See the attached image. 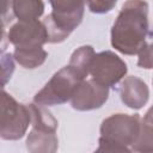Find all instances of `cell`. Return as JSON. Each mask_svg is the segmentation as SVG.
I'll list each match as a JSON object with an SVG mask.
<instances>
[{
	"label": "cell",
	"mask_w": 153,
	"mask_h": 153,
	"mask_svg": "<svg viewBox=\"0 0 153 153\" xmlns=\"http://www.w3.org/2000/svg\"><path fill=\"white\" fill-rule=\"evenodd\" d=\"M147 33L148 4L127 0L111 27V45L124 55H135L146 47Z\"/></svg>",
	"instance_id": "1"
},
{
	"label": "cell",
	"mask_w": 153,
	"mask_h": 153,
	"mask_svg": "<svg viewBox=\"0 0 153 153\" xmlns=\"http://www.w3.org/2000/svg\"><path fill=\"white\" fill-rule=\"evenodd\" d=\"M108 86L96 81L94 79H84L74 91L71 104L73 109L79 111H88L100 108L109 98Z\"/></svg>",
	"instance_id": "7"
},
{
	"label": "cell",
	"mask_w": 153,
	"mask_h": 153,
	"mask_svg": "<svg viewBox=\"0 0 153 153\" xmlns=\"http://www.w3.org/2000/svg\"><path fill=\"white\" fill-rule=\"evenodd\" d=\"M131 151L135 152H153V128L142 121L141 129L139 136L134 145L131 146Z\"/></svg>",
	"instance_id": "15"
},
{
	"label": "cell",
	"mask_w": 153,
	"mask_h": 153,
	"mask_svg": "<svg viewBox=\"0 0 153 153\" xmlns=\"http://www.w3.org/2000/svg\"><path fill=\"white\" fill-rule=\"evenodd\" d=\"M127 72V63L110 50L94 54L90 67L92 79L108 87L117 85L124 78Z\"/></svg>",
	"instance_id": "6"
},
{
	"label": "cell",
	"mask_w": 153,
	"mask_h": 153,
	"mask_svg": "<svg viewBox=\"0 0 153 153\" xmlns=\"http://www.w3.org/2000/svg\"><path fill=\"white\" fill-rule=\"evenodd\" d=\"M152 82H153V79H152Z\"/></svg>",
	"instance_id": "19"
},
{
	"label": "cell",
	"mask_w": 153,
	"mask_h": 153,
	"mask_svg": "<svg viewBox=\"0 0 153 153\" xmlns=\"http://www.w3.org/2000/svg\"><path fill=\"white\" fill-rule=\"evenodd\" d=\"M94 49L91 45H82L73 51L69 63L73 68H75L84 78L90 74V67L94 56Z\"/></svg>",
	"instance_id": "14"
},
{
	"label": "cell",
	"mask_w": 153,
	"mask_h": 153,
	"mask_svg": "<svg viewBox=\"0 0 153 153\" xmlns=\"http://www.w3.org/2000/svg\"><path fill=\"white\" fill-rule=\"evenodd\" d=\"M53 12L43 19L49 43L65 41L81 23L85 0H49Z\"/></svg>",
	"instance_id": "3"
},
{
	"label": "cell",
	"mask_w": 153,
	"mask_h": 153,
	"mask_svg": "<svg viewBox=\"0 0 153 153\" xmlns=\"http://www.w3.org/2000/svg\"><path fill=\"white\" fill-rule=\"evenodd\" d=\"M86 78H84L71 65L61 68L56 72L51 79L44 85V87L36 93L33 102L39 105H59L71 100L78 85Z\"/></svg>",
	"instance_id": "4"
},
{
	"label": "cell",
	"mask_w": 153,
	"mask_h": 153,
	"mask_svg": "<svg viewBox=\"0 0 153 153\" xmlns=\"http://www.w3.org/2000/svg\"><path fill=\"white\" fill-rule=\"evenodd\" d=\"M12 11L18 20H38L44 12L43 0H12Z\"/></svg>",
	"instance_id": "11"
},
{
	"label": "cell",
	"mask_w": 153,
	"mask_h": 153,
	"mask_svg": "<svg viewBox=\"0 0 153 153\" xmlns=\"http://www.w3.org/2000/svg\"><path fill=\"white\" fill-rule=\"evenodd\" d=\"M118 93L124 105L134 110L141 109L149 98V90L146 82L134 75L121 80Z\"/></svg>",
	"instance_id": "9"
},
{
	"label": "cell",
	"mask_w": 153,
	"mask_h": 153,
	"mask_svg": "<svg viewBox=\"0 0 153 153\" xmlns=\"http://www.w3.org/2000/svg\"><path fill=\"white\" fill-rule=\"evenodd\" d=\"M8 41L14 47H42L48 42V32L43 22L18 20L8 31Z\"/></svg>",
	"instance_id": "8"
},
{
	"label": "cell",
	"mask_w": 153,
	"mask_h": 153,
	"mask_svg": "<svg viewBox=\"0 0 153 153\" xmlns=\"http://www.w3.org/2000/svg\"><path fill=\"white\" fill-rule=\"evenodd\" d=\"M137 66L145 69L153 68V43L146 44V47L137 54Z\"/></svg>",
	"instance_id": "17"
},
{
	"label": "cell",
	"mask_w": 153,
	"mask_h": 153,
	"mask_svg": "<svg viewBox=\"0 0 153 153\" xmlns=\"http://www.w3.org/2000/svg\"><path fill=\"white\" fill-rule=\"evenodd\" d=\"M143 122L147 123L148 126H151V127L153 128V106H151V108L147 110V112L145 114V116H143Z\"/></svg>",
	"instance_id": "18"
},
{
	"label": "cell",
	"mask_w": 153,
	"mask_h": 153,
	"mask_svg": "<svg viewBox=\"0 0 153 153\" xmlns=\"http://www.w3.org/2000/svg\"><path fill=\"white\" fill-rule=\"evenodd\" d=\"M56 131H47L33 128L29 133L26 146L31 152H55L57 149Z\"/></svg>",
	"instance_id": "10"
},
{
	"label": "cell",
	"mask_w": 153,
	"mask_h": 153,
	"mask_svg": "<svg viewBox=\"0 0 153 153\" xmlns=\"http://www.w3.org/2000/svg\"><path fill=\"white\" fill-rule=\"evenodd\" d=\"M88 10L93 13H106L114 8L117 0H85Z\"/></svg>",
	"instance_id": "16"
},
{
	"label": "cell",
	"mask_w": 153,
	"mask_h": 153,
	"mask_svg": "<svg viewBox=\"0 0 153 153\" xmlns=\"http://www.w3.org/2000/svg\"><path fill=\"white\" fill-rule=\"evenodd\" d=\"M13 56L24 68H36L43 65L48 53L42 47H16Z\"/></svg>",
	"instance_id": "12"
},
{
	"label": "cell",
	"mask_w": 153,
	"mask_h": 153,
	"mask_svg": "<svg viewBox=\"0 0 153 153\" xmlns=\"http://www.w3.org/2000/svg\"><path fill=\"white\" fill-rule=\"evenodd\" d=\"M31 123V112L27 105L18 103L11 94L2 91L1 97V128L0 134L5 140H18Z\"/></svg>",
	"instance_id": "5"
},
{
	"label": "cell",
	"mask_w": 153,
	"mask_h": 153,
	"mask_svg": "<svg viewBox=\"0 0 153 153\" xmlns=\"http://www.w3.org/2000/svg\"><path fill=\"white\" fill-rule=\"evenodd\" d=\"M27 106L31 112V123L33 128L47 131H56L57 121L49 110L39 104H29Z\"/></svg>",
	"instance_id": "13"
},
{
	"label": "cell",
	"mask_w": 153,
	"mask_h": 153,
	"mask_svg": "<svg viewBox=\"0 0 153 153\" xmlns=\"http://www.w3.org/2000/svg\"><path fill=\"white\" fill-rule=\"evenodd\" d=\"M141 120L137 115L114 114L105 118L100 126L98 152H130L136 141Z\"/></svg>",
	"instance_id": "2"
}]
</instances>
